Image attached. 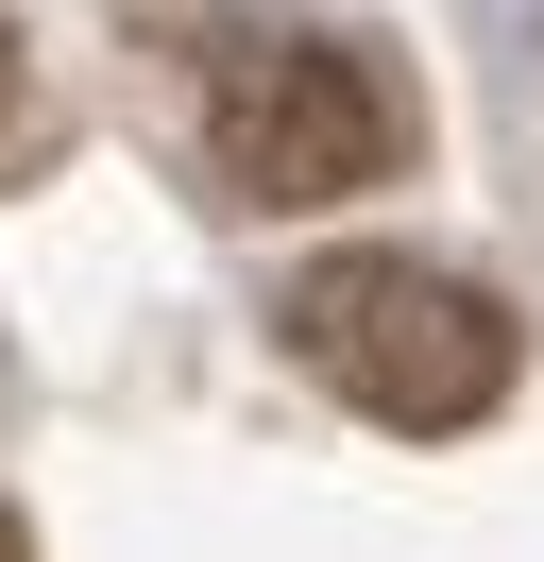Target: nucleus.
Masks as SVG:
<instances>
[{
  "label": "nucleus",
  "mask_w": 544,
  "mask_h": 562,
  "mask_svg": "<svg viewBox=\"0 0 544 562\" xmlns=\"http://www.w3.org/2000/svg\"><path fill=\"white\" fill-rule=\"evenodd\" d=\"M204 171L238 188V205H358V188H392L408 154H426V86H408L392 35H358V18H306V0H238V18H204Z\"/></svg>",
  "instance_id": "nucleus-1"
},
{
  "label": "nucleus",
  "mask_w": 544,
  "mask_h": 562,
  "mask_svg": "<svg viewBox=\"0 0 544 562\" xmlns=\"http://www.w3.org/2000/svg\"><path fill=\"white\" fill-rule=\"evenodd\" d=\"M272 341L306 358V375L340 392L358 426H408V443H442V426H494L510 375H528V324H510V290L442 273V256H306L290 290H272Z\"/></svg>",
  "instance_id": "nucleus-2"
},
{
  "label": "nucleus",
  "mask_w": 544,
  "mask_h": 562,
  "mask_svg": "<svg viewBox=\"0 0 544 562\" xmlns=\"http://www.w3.org/2000/svg\"><path fill=\"white\" fill-rule=\"evenodd\" d=\"M34 120V52H18V0H0V137Z\"/></svg>",
  "instance_id": "nucleus-3"
},
{
  "label": "nucleus",
  "mask_w": 544,
  "mask_h": 562,
  "mask_svg": "<svg viewBox=\"0 0 544 562\" xmlns=\"http://www.w3.org/2000/svg\"><path fill=\"white\" fill-rule=\"evenodd\" d=\"M0 562H34V528H18V512H0Z\"/></svg>",
  "instance_id": "nucleus-4"
}]
</instances>
